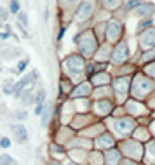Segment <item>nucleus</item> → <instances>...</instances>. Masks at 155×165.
Here are the masks:
<instances>
[{"instance_id": "nucleus-28", "label": "nucleus", "mask_w": 155, "mask_h": 165, "mask_svg": "<svg viewBox=\"0 0 155 165\" xmlns=\"http://www.w3.org/2000/svg\"><path fill=\"white\" fill-rule=\"evenodd\" d=\"M127 165H134V163H127Z\"/></svg>"}, {"instance_id": "nucleus-27", "label": "nucleus", "mask_w": 155, "mask_h": 165, "mask_svg": "<svg viewBox=\"0 0 155 165\" xmlns=\"http://www.w3.org/2000/svg\"><path fill=\"white\" fill-rule=\"evenodd\" d=\"M7 37H9V33H7V32L6 33H0V40H6Z\"/></svg>"}, {"instance_id": "nucleus-19", "label": "nucleus", "mask_w": 155, "mask_h": 165, "mask_svg": "<svg viewBox=\"0 0 155 165\" xmlns=\"http://www.w3.org/2000/svg\"><path fill=\"white\" fill-rule=\"evenodd\" d=\"M113 141H112V137H110V136H108V139H105V141H101V139H99V141H98V144H99V146H108V144H112Z\"/></svg>"}, {"instance_id": "nucleus-29", "label": "nucleus", "mask_w": 155, "mask_h": 165, "mask_svg": "<svg viewBox=\"0 0 155 165\" xmlns=\"http://www.w3.org/2000/svg\"><path fill=\"white\" fill-rule=\"evenodd\" d=\"M0 26H2V21H0Z\"/></svg>"}, {"instance_id": "nucleus-13", "label": "nucleus", "mask_w": 155, "mask_h": 165, "mask_svg": "<svg viewBox=\"0 0 155 165\" xmlns=\"http://www.w3.org/2000/svg\"><path fill=\"white\" fill-rule=\"evenodd\" d=\"M153 9H155L153 6H145V7H139V9H138V14H139V16H143V14L146 16V14H152L150 11H153Z\"/></svg>"}, {"instance_id": "nucleus-24", "label": "nucleus", "mask_w": 155, "mask_h": 165, "mask_svg": "<svg viewBox=\"0 0 155 165\" xmlns=\"http://www.w3.org/2000/svg\"><path fill=\"white\" fill-rule=\"evenodd\" d=\"M4 91H6V94H12V92H14V87L9 84V85H6V89H4Z\"/></svg>"}, {"instance_id": "nucleus-15", "label": "nucleus", "mask_w": 155, "mask_h": 165, "mask_svg": "<svg viewBox=\"0 0 155 165\" xmlns=\"http://www.w3.org/2000/svg\"><path fill=\"white\" fill-rule=\"evenodd\" d=\"M0 162H2V165H16V162H14L11 156H7V155L0 156Z\"/></svg>"}, {"instance_id": "nucleus-26", "label": "nucleus", "mask_w": 155, "mask_h": 165, "mask_svg": "<svg viewBox=\"0 0 155 165\" xmlns=\"http://www.w3.org/2000/svg\"><path fill=\"white\" fill-rule=\"evenodd\" d=\"M103 80H108V77H107V75L103 77ZM94 84H101V77H96V78H94Z\"/></svg>"}, {"instance_id": "nucleus-18", "label": "nucleus", "mask_w": 155, "mask_h": 165, "mask_svg": "<svg viewBox=\"0 0 155 165\" xmlns=\"http://www.w3.org/2000/svg\"><path fill=\"white\" fill-rule=\"evenodd\" d=\"M26 64H28V61H26V59H25V61H21V63L17 64V68H16V71H17V73H21L23 69L26 68Z\"/></svg>"}, {"instance_id": "nucleus-23", "label": "nucleus", "mask_w": 155, "mask_h": 165, "mask_svg": "<svg viewBox=\"0 0 155 165\" xmlns=\"http://www.w3.org/2000/svg\"><path fill=\"white\" fill-rule=\"evenodd\" d=\"M148 26H152V21H145V23H141V24H139V32H141V30H145V28H148Z\"/></svg>"}, {"instance_id": "nucleus-20", "label": "nucleus", "mask_w": 155, "mask_h": 165, "mask_svg": "<svg viewBox=\"0 0 155 165\" xmlns=\"http://www.w3.org/2000/svg\"><path fill=\"white\" fill-rule=\"evenodd\" d=\"M44 97H45V94H44V91H40L37 96V104H44Z\"/></svg>"}, {"instance_id": "nucleus-7", "label": "nucleus", "mask_w": 155, "mask_h": 165, "mask_svg": "<svg viewBox=\"0 0 155 165\" xmlns=\"http://www.w3.org/2000/svg\"><path fill=\"white\" fill-rule=\"evenodd\" d=\"M134 129V122L131 118H124V120H118L117 122V130L118 132H129Z\"/></svg>"}, {"instance_id": "nucleus-21", "label": "nucleus", "mask_w": 155, "mask_h": 165, "mask_svg": "<svg viewBox=\"0 0 155 165\" xmlns=\"http://www.w3.org/2000/svg\"><path fill=\"white\" fill-rule=\"evenodd\" d=\"M138 6H139L138 0H131V2H127V6L126 7H127V9H134V7H138Z\"/></svg>"}, {"instance_id": "nucleus-14", "label": "nucleus", "mask_w": 155, "mask_h": 165, "mask_svg": "<svg viewBox=\"0 0 155 165\" xmlns=\"http://www.w3.org/2000/svg\"><path fill=\"white\" fill-rule=\"evenodd\" d=\"M25 96H26V97H23V99H21V101H23V104H26V106H28V104H32V103H35V97L32 96V92H30V91H28L26 94H25Z\"/></svg>"}, {"instance_id": "nucleus-10", "label": "nucleus", "mask_w": 155, "mask_h": 165, "mask_svg": "<svg viewBox=\"0 0 155 165\" xmlns=\"http://www.w3.org/2000/svg\"><path fill=\"white\" fill-rule=\"evenodd\" d=\"M127 87H129V82L126 78H120V80H117V82H115V89H117L120 94H124V92L127 91Z\"/></svg>"}, {"instance_id": "nucleus-17", "label": "nucleus", "mask_w": 155, "mask_h": 165, "mask_svg": "<svg viewBox=\"0 0 155 165\" xmlns=\"http://www.w3.org/2000/svg\"><path fill=\"white\" fill-rule=\"evenodd\" d=\"M0 146H2V148H9V146H11V141L7 137H0Z\"/></svg>"}, {"instance_id": "nucleus-11", "label": "nucleus", "mask_w": 155, "mask_h": 165, "mask_svg": "<svg viewBox=\"0 0 155 165\" xmlns=\"http://www.w3.org/2000/svg\"><path fill=\"white\" fill-rule=\"evenodd\" d=\"M17 21H19V26H21V30L25 32L28 26V16L26 12H17Z\"/></svg>"}, {"instance_id": "nucleus-8", "label": "nucleus", "mask_w": 155, "mask_h": 165, "mask_svg": "<svg viewBox=\"0 0 155 165\" xmlns=\"http://www.w3.org/2000/svg\"><path fill=\"white\" fill-rule=\"evenodd\" d=\"M120 33H122V28L118 23H110V26H108V38L110 40H117L120 37Z\"/></svg>"}, {"instance_id": "nucleus-6", "label": "nucleus", "mask_w": 155, "mask_h": 165, "mask_svg": "<svg viewBox=\"0 0 155 165\" xmlns=\"http://www.w3.org/2000/svg\"><path fill=\"white\" fill-rule=\"evenodd\" d=\"M91 12H92V2H84L80 6V9H79V12H77V19H86V17L91 16Z\"/></svg>"}, {"instance_id": "nucleus-12", "label": "nucleus", "mask_w": 155, "mask_h": 165, "mask_svg": "<svg viewBox=\"0 0 155 165\" xmlns=\"http://www.w3.org/2000/svg\"><path fill=\"white\" fill-rule=\"evenodd\" d=\"M120 160V155L117 153V151H110V155H108V162H110V165H115Z\"/></svg>"}, {"instance_id": "nucleus-25", "label": "nucleus", "mask_w": 155, "mask_h": 165, "mask_svg": "<svg viewBox=\"0 0 155 165\" xmlns=\"http://www.w3.org/2000/svg\"><path fill=\"white\" fill-rule=\"evenodd\" d=\"M42 111H44V104H37V110H35V113H37V115H42Z\"/></svg>"}, {"instance_id": "nucleus-9", "label": "nucleus", "mask_w": 155, "mask_h": 165, "mask_svg": "<svg viewBox=\"0 0 155 165\" xmlns=\"http://www.w3.org/2000/svg\"><path fill=\"white\" fill-rule=\"evenodd\" d=\"M87 92H89V85H87V84H82L80 87H77V89H75V91H73V94H72V96H73V97L87 96Z\"/></svg>"}, {"instance_id": "nucleus-31", "label": "nucleus", "mask_w": 155, "mask_h": 165, "mask_svg": "<svg viewBox=\"0 0 155 165\" xmlns=\"http://www.w3.org/2000/svg\"><path fill=\"white\" fill-rule=\"evenodd\" d=\"M70 165H73V163H70Z\"/></svg>"}, {"instance_id": "nucleus-16", "label": "nucleus", "mask_w": 155, "mask_h": 165, "mask_svg": "<svg viewBox=\"0 0 155 165\" xmlns=\"http://www.w3.org/2000/svg\"><path fill=\"white\" fill-rule=\"evenodd\" d=\"M11 11L14 12V14L19 12V2H17V0H11Z\"/></svg>"}, {"instance_id": "nucleus-3", "label": "nucleus", "mask_w": 155, "mask_h": 165, "mask_svg": "<svg viewBox=\"0 0 155 165\" xmlns=\"http://www.w3.org/2000/svg\"><path fill=\"white\" fill-rule=\"evenodd\" d=\"M66 64H68V68L72 69V71H75V73H79V71H82V69L86 68L82 58H79V56H72V58H68L66 59Z\"/></svg>"}, {"instance_id": "nucleus-30", "label": "nucleus", "mask_w": 155, "mask_h": 165, "mask_svg": "<svg viewBox=\"0 0 155 165\" xmlns=\"http://www.w3.org/2000/svg\"><path fill=\"white\" fill-rule=\"evenodd\" d=\"M52 165H58V163H52Z\"/></svg>"}, {"instance_id": "nucleus-5", "label": "nucleus", "mask_w": 155, "mask_h": 165, "mask_svg": "<svg viewBox=\"0 0 155 165\" xmlns=\"http://www.w3.org/2000/svg\"><path fill=\"white\" fill-rule=\"evenodd\" d=\"M12 132L16 134V139L19 143H26L28 141V132H26V129H25V125H21V123L12 125Z\"/></svg>"}, {"instance_id": "nucleus-2", "label": "nucleus", "mask_w": 155, "mask_h": 165, "mask_svg": "<svg viewBox=\"0 0 155 165\" xmlns=\"http://www.w3.org/2000/svg\"><path fill=\"white\" fill-rule=\"evenodd\" d=\"M127 45H126V42L118 43L117 47H115V54H113V61L115 63H122V61H126V58H127Z\"/></svg>"}, {"instance_id": "nucleus-4", "label": "nucleus", "mask_w": 155, "mask_h": 165, "mask_svg": "<svg viewBox=\"0 0 155 165\" xmlns=\"http://www.w3.org/2000/svg\"><path fill=\"white\" fill-rule=\"evenodd\" d=\"M141 45L145 49L148 47H153L155 45V30H148V32H145L141 35Z\"/></svg>"}, {"instance_id": "nucleus-1", "label": "nucleus", "mask_w": 155, "mask_h": 165, "mask_svg": "<svg viewBox=\"0 0 155 165\" xmlns=\"http://www.w3.org/2000/svg\"><path fill=\"white\" fill-rule=\"evenodd\" d=\"M30 85H33V77H32V75H26L25 78H21L16 85H14V92H12L14 97H21L23 89H26V87H30Z\"/></svg>"}, {"instance_id": "nucleus-22", "label": "nucleus", "mask_w": 155, "mask_h": 165, "mask_svg": "<svg viewBox=\"0 0 155 165\" xmlns=\"http://www.w3.org/2000/svg\"><path fill=\"white\" fill-rule=\"evenodd\" d=\"M7 17H9V14H7V11H6V9H2V7H0V19H4V21H6Z\"/></svg>"}]
</instances>
